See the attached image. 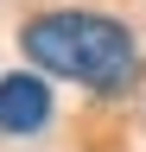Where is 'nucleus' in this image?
I'll list each match as a JSON object with an SVG mask.
<instances>
[{"instance_id": "obj_1", "label": "nucleus", "mask_w": 146, "mask_h": 152, "mask_svg": "<svg viewBox=\"0 0 146 152\" xmlns=\"http://www.w3.org/2000/svg\"><path fill=\"white\" fill-rule=\"evenodd\" d=\"M19 51L38 64L45 76L83 83L95 95H127L140 83V45L121 19L108 13H83V7H57L19 26Z\"/></svg>"}, {"instance_id": "obj_2", "label": "nucleus", "mask_w": 146, "mask_h": 152, "mask_svg": "<svg viewBox=\"0 0 146 152\" xmlns=\"http://www.w3.org/2000/svg\"><path fill=\"white\" fill-rule=\"evenodd\" d=\"M51 121V83H45V70L32 76V70H13V76H0V133L7 140H26V133H38Z\"/></svg>"}]
</instances>
